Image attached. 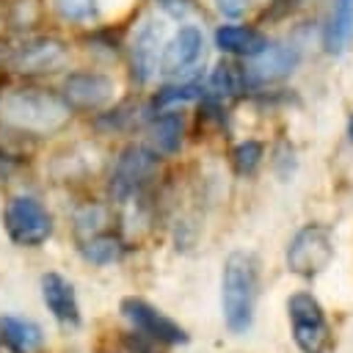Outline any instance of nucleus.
<instances>
[{"instance_id": "1a4fd4ad", "label": "nucleus", "mask_w": 353, "mask_h": 353, "mask_svg": "<svg viewBox=\"0 0 353 353\" xmlns=\"http://www.w3.org/2000/svg\"><path fill=\"white\" fill-rule=\"evenodd\" d=\"M204 61V33L196 25H182L160 50L157 72L171 80H185Z\"/></svg>"}, {"instance_id": "0eeeda50", "label": "nucleus", "mask_w": 353, "mask_h": 353, "mask_svg": "<svg viewBox=\"0 0 353 353\" xmlns=\"http://www.w3.org/2000/svg\"><path fill=\"white\" fill-rule=\"evenodd\" d=\"M287 317L292 339L301 353H323L331 342V328L320 301L312 292H292L287 298Z\"/></svg>"}, {"instance_id": "393cba45", "label": "nucleus", "mask_w": 353, "mask_h": 353, "mask_svg": "<svg viewBox=\"0 0 353 353\" xmlns=\"http://www.w3.org/2000/svg\"><path fill=\"white\" fill-rule=\"evenodd\" d=\"M215 8L223 17L237 19V17H245V11L251 8V0H215Z\"/></svg>"}, {"instance_id": "6ab92c4d", "label": "nucleus", "mask_w": 353, "mask_h": 353, "mask_svg": "<svg viewBox=\"0 0 353 353\" xmlns=\"http://www.w3.org/2000/svg\"><path fill=\"white\" fill-rule=\"evenodd\" d=\"M152 143L157 152L163 154H176L182 146V135H185V121L176 110H160L152 116Z\"/></svg>"}, {"instance_id": "9b49d317", "label": "nucleus", "mask_w": 353, "mask_h": 353, "mask_svg": "<svg viewBox=\"0 0 353 353\" xmlns=\"http://www.w3.org/2000/svg\"><path fill=\"white\" fill-rule=\"evenodd\" d=\"M63 58H66V47L52 36H33V39H25L19 47L8 50V66L22 74L55 72L63 63Z\"/></svg>"}, {"instance_id": "a211bd4d", "label": "nucleus", "mask_w": 353, "mask_h": 353, "mask_svg": "<svg viewBox=\"0 0 353 353\" xmlns=\"http://www.w3.org/2000/svg\"><path fill=\"white\" fill-rule=\"evenodd\" d=\"M350 39H353V0H334L323 28V47L328 55H339L347 50Z\"/></svg>"}, {"instance_id": "f03ea898", "label": "nucleus", "mask_w": 353, "mask_h": 353, "mask_svg": "<svg viewBox=\"0 0 353 353\" xmlns=\"http://www.w3.org/2000/svg\"><path fill=\"white\" fill-rule=\"evenodd\" d=\"M0 110L19 135H50L69 121L72 108L44 88H11L0 97Z\"/></svg>"}, {"instance_id": "7ed1b4c3", "label": "nucleus", "mask_w": 353, "mask_h": 353, "mask_svg": "<svg viewBox=\"0 0 353 353\" xmlns=\"http://www.w3.org/2000/svg\"><path fill=\"white\" fill-rule=\"evenodd\" d=\"M74 240L77 251L91 265H113L127 254V240L99 204H88L74 215Z\"/></svg>"}, {"instance_id": "dca6fc26", "label": "nucleus", "mask_w": 353, "mask_h": 353, "mask_svg": "<svg viewBox=\"0 0 353 353\" xmlns=\"http://www.w3.org/2000/svg\"><path fill=\"white\" fill-rule=\"evenodd\" d=\"M268 36L251 25H221L215 30V47L234 58H254L268 47Z\"/></svg>"}, {"instance_id": "4be33fe9", "label": "nucleus", "mask_w": 353, "mask_h": 353, "mask_svg": "<svg viewBox=\"0 0 353 353\" xmlns=\"http://www.w3.org/2000/svg\"><path fill=\"white\" fill-rule=\"evenodd\" d=\"M52 3H55V11L69 22H88L99 14L97 0H52Z\"/></svg>"}, {"instance_id": "20e7f679", "label": "nucleus", "mask_w": 353, "mask_h": 353, "mask_svg": "<svg viewBox=\"0 0 353 353\" xmlns=\"http://www.w3.org/2000/svg\"><path fill=\"white\" fill-rule=\"evenodd\" d=\"M157 171H160L157 152H152L149 146H141V143L124 146L110 168V179H108L110 201H116V204L132 201L157 179Z\"/></svg>"}, {"instance_id": "f3484780", "label": "nucleus", "mask_w": 353, "mask_h": 353, "mask_svg": "<svg viewBox=\"0 0 353 353\" xmlns=\"http://www.w3.org/2000/svg\"><path fill=\"white\" fill-rule=\"evenodd\" d=\"M245 72H243V63L232 61V58H223L212 74L204 80V97L201 99H210V102H223V99H232V97H240L245 91Z\"/></svg>"}, {"instance_id": "423d86ee", "label": "nucleus", "mask_w": 353, "mask_h": 353, "mask_svg": "<svg viewBox=\"0 0 353 353\" xmlns=\"http://www.w3.org/2000/svg\"><path fill=\"white\" fill-rule=\"evenodd\" d=\"M334 259V234L323 223H306L287 245V268L301 279H314Z\"/></svg>"}, {"instance_id": "2eb2a0df", "label": "nucleus", "mask_w": 353, "mask_h": 353, "mask_svg": "<svg viewBox=\"0 0 353 353\" xmlns=\"http://www.w3.org/2000/svg\"><path fill=\"white\" fill-rule=\"evenodd\" d=\"M44 331L36 320L0 314V353H41Z\"/></svg>"}, {"instance_id": "412c9836", "label": "nucleus", "mask_w": 353, "mask_h": 353, "mask_svg": "<svg viewBox=\"0 0 353 353\" xmlns=\"http://www.w3.org/2000/svg\"><path fill=\"white\" fill-rule=\"evenodd\" d=\"M262 157H265V146H262L259 141H240V143L232 149V165H234V171H237L240 176L254 174V171L259 168Z\"/></svg>"}, {"instance_id": "aec40b11", "label": "nucleus", "mask_w": 353, "mask_h": 353, "mask_svg": "<svg viewBox=\"0 0 353 353\" xmlns=\"http://www.w3.org/2000/svg\"><path fill=\"white\" fill-rule=\"evenodd\" d=\"M201 97H204V80L201 77H185V80L163 85L152 97V108L154 110H165V108L185 105V102H193V99H201Z\"/></svg>"}, {"instance_id": "4468645a", "label": "nucleus", "mask_w": 353, "mask_h": 353, "mask_svg": "<svg viewBox=\"0 0 353 353\" xmlns=\"http://www.w3.org/2000/svg\"><path fill=\"white\" fill-rule=\"evenodd\" d=\"M160 50H163V30L154 19H146L130 41V74L138 85H143L157 72Z\"/></svg>"}, {"instance_id": "5701e85b", "label": "nucleus", "mask_w": 353, "mask_h": 353, "mask_svg": "<svg viewBox=\"0 0 353 353\" xmlns=\"http://www.w3.org/2000/svg\"><path fill=\"white\" fill-rule=\"evenodd\" d=\"M119 353H160V342L141 331H127L119 336Z\"/></svg>"}, {"instance_id": "9d476101", "label": "nucleus", "mask_w": 353, "mask_h": 353, "mask_svg": "<svg viewBox=\"0 0 353 353\" xmlns=\"http://www.w3.org/2000/svg\"><path fill=\"white\" fill-rule=\"evenodd\" d=\"M251 63L243 66L245 72V85L248 88H256V85H270V83H279L284 77H290L301 61V52L292 41H268V47L248 58Z\"/></svg>"}, {"instance_id": "f257e3e1", "label": "nucleus", "mask_w": 353, "mask_h": 353, "mask_svg": "<svg viewBox=\"0 0 353 353\" xmlns=\"http://www.w3.org/2000/svg\"><path fill=\"white\" fill-rule=\"evenodd\" d=\"M259 295V262L248 251H232L221 273V309L232 334H245L254 323Z\"/></svg>"}, {"instance_id": "f8f14e48", "label": "nucleus", "mask_w": 353, "mask_h": 353, "mask_svg": "<svg viewBox=\"0 0 353 353\" xmlns=\"http://www.w3.org/2000/svg\"><path fill=\"white\" fill-rule=\"evenodd\" d=\"M61 97L72 110H102L113 99V80L102 72H69Z\"/></svg>"}, {"instance_id": "39448f33", "label": "nucleus", "mask_w": 353, "mask_h": 353, "mask_svg": "<svg viewBox=\"0 0 353 353\" xmlns=\"http://www.w3.org/2000/svg\"><path fill=\"white\" fill-rule=\"evenodd\" d=\"M3 226L14 245L39 248L52 234V215L36 196H11L3 207Z\"/></svg>"}, {"instance_id": "6e6552de", "label": "nucleus", "mask_w": 353, "mask_h": 353, "mask_svg": "<svg viewBox=\"0 0 353 353\" xmlns=\"http://www.w3.org/2000/svg\"><path fill=\"white\" fill-rule=\"evenodd\" d=\"M119 312L124 314V320H127L135 331L152 336V339L160 342V345H185V342L190 339L188 331H185L176 320H171L168 314H163L157 306H152L149 301H143V298H138V295L121 298Z\"/></svg>"}, {"instance_id": "b1692460", "label": "nucleus", "mask_w": 353, "mask_h": 353, "mask_svg": "<svg viewBox=\"0 0 353 353\" xmlns=\"http://www.w3.org/2000/svg\"><path fill=\"white\" fill-rule=\"evenodd\" d=\"M157 6L171 17V19H185L193 11V0H157Z\"/></svg>"}, {"instance_id": "a878e982", "label": "nucleus", "mask_w": 353, "mask_h": 353, "mask_svg": "<svg viewBox=\"0 0 353 353\" xmlns=\"http://www.w3.org/2000/svg\"><path fill=\"white\" fill-rule=\"evenodd\" d=\"M347 138L353 141V116H350V124H347Z\"/></svg>"}, {"instance_id": "ddd939ff", "label": "nucleus", "mask_w": 353, "mask_h": 353, "mask_svg": "<svg viewBox=\"0 0 353 353\" xmlns=\"http://www.w3.org/2000/svg\"><path fill=\"white\" fill-rule=\"evenodd\" d=\"M39 284H41V301H44L47 312L63 328H77L83 323V314H80V303H77V292H74L72 281L55 270H47Z\"/></svg>"}]
</instances>
